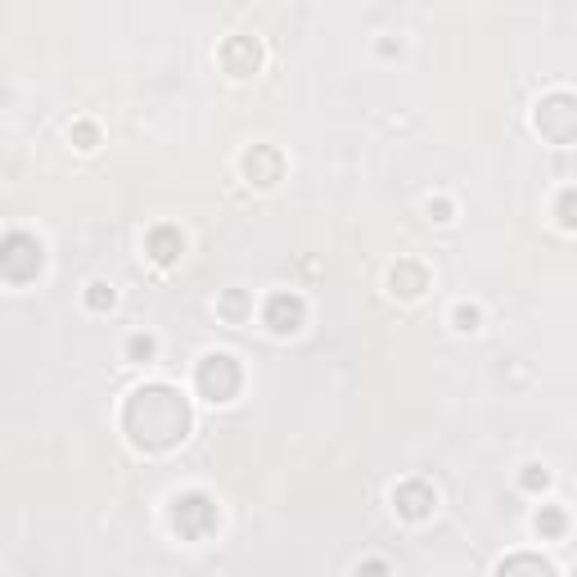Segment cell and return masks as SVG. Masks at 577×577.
Segmentation results:
<instances>
[{
  "instance_id": "obj_1",
  "label": "cell",
  "mask_w": 577,
  "mask_h": 577,
  "mask_svg": "<svg viewBox=\"0 0 577 577\" xmlns=\"http://www.w3.org/2000/svg\"><path fill=\"white\" fill-rule=\"evenodd\" d=\"M123 434L145 455L176 451L190 438V402L172 384H145L123 406Z\"/></svg>"
},
{
  "instance_id": "obj_2",
  "label": "cell",
  "mask_w": 577,
  "mask_h": 577,
  "mask_svg": "<svg viewBox=\"0 0 577 577\" xmlns=\"http://www.w3.org/2000/svg\"><path fill=\"white\" fill-rule=\"evenodd\" d=\"M195 388H199L203 402L226 406L239 398V388H244V371H239V361L230 352H208L195 371Z\"/></svg>"
},
{
  "instance_id": "obj_3",
  "label": "cell",
  "mask_w": 577,
  "mask_h": 577,
  "mask_svg": "<svg viewBox=\"0 0 577 577\" xmlns=\"http://www.w3.org/2000/svg\"><path fill=\"white\" fill-rule=\"evenodd\" d=\"M41 271H46L41 239L27 230H10L5 244H0V276H5V285H33Z\"/></svg>"
},
{
  "instance_id": "obj_4",
  "label": "cell",
  "mask_w": 577,
  "mask_h": 577,
  "mask_svg": "<svg viewBox=\"0 0 577 577\" xmlns=\"http://www.w3.org/2000/svg\"><path fill=\"white\" fill-rule=\"evenodd\" d=\"M532 127L551 145H573L577 140V96L573 90H551V96H541L537 113H532Z\"/></svg>"
},
{
  "instance_id": "obj_5",
  "label": "cell",
  "mask_w": 577,
  "mask_h": 577,
  "mask_svg": "<svg viewBox=\"0 0 577 577\" xmlns=\"http://www.w3.org/2000/svg\"><path fill=\"white\" fill-rule=\"evenodd\" d=\"M222 524V514H217V501L203 497V492H180L172 501V528L186 537V541H203L212 537Z\"/></svg>"
},
{
  "instance_id": "obj_6",
  "label": "cell",
  "mask_w": 577,
  "mask_h": 577,
  "mask_svg": "<svg viewBox=\"0 0 577 577\" xmlns=\"http://www.w3.org/2000/svg\"><path fill=\"white\" fill-rule=\"evenodd\" d=\"M302 321H308V302H302L298 293H271L266 298V308H262V325L271 329V334H298L302 329Z\"/></svg>"
},
{
  "instance_id": "obj_7",
  "label": "cell",
  "mask_w": 577,
  "mask_h": 577,
  "mask_svg": "<svg viewBox=\"0 0 577 577\" xmlns=\"http://www.w3.org/2000/svg\"><path fill=\"white\" fill-rule=\"evenodd\" d=\"M392 505H398L402 519L419 524V519H429V514L438 510V492L429 488V482L411 478V482H398V488H392Z\"/></svg>"
},
{
  "instance_id": "obj_8",
  "label": "cell",
  "mask_w": 577,
  "mask_h": 577,
  "mask_svg": "<svg viewBox=\"0 0 577 577\" xmlns=\"http://www.w3.org/2000/svg\"><path fill=\"white\" fill-rule=\"evenodd\" d=\"M222 68L230 77H253L262 68V41L258 37H230V41H222Z\"/></svg>"
},
{
  "instance_id": "obj_9",
  "label": "cell",
  "mask_w": 577,
  "mask_h": 577,
  "mask_svg": "<svg viewBox=\"0 0 577 577\" xmlns=\"http://www.w3.org/2000/svg\"><path fill=\"white\" fill-rule=\"evenodd\" d=\"M285 172V159H280V149H271V145H253L249 154H244V176L253 180V186H276Z\"/></svg>"
},
{
  "instance_id": "obj_10",
  "label": "cell",
  "mask_w": 577,
  "mask_h": 577,
  "mask_svg": "<svg viewBox=\"0 0 577 577\" xmlns=\"http://www.w3.org/2000/svg\"><path fill=\"white\" fill-rule=\"evenodd\" d=\"M145 253L154 258L159 266H172L180 253H186V235H180L176 226H154L145 235Z\"/></svg>"
},
{
  "instance_id": "obj_11",
  "label": "cell",
  "mask_w": 577,
  "mask_h": 577,
  "mask_svg": "<svg viewBox=\"0 0 577 577\" xmlns=\"http://www.w3.org/2000/svg\"><path fill=\"white\" fill-rule=\"evenodd\" d=\"M388 285H392L398 298H419L424 289H429V271H424L419 262H411V258H402L398 266L388 271Z\"/></svg>"
},
{
  "instance_id": "obj_12",
  "label": "cell",
  "mask_w": 577,
  "mask_h": 577,
  "mask_svg": "<svg viewBox=\"0 0 577 577\" xmlns=\"http://www.w3.org/2000/svg\"><path fill=\"white\" fill-rule=\"evenodd\" d=\"M497 577H555V568H551V560L519 551V555H510V560L497 564Z\"/></svg>"
},
{
  "instance_id": "obj_13",
  "label": "cell",
  "mask_w": 577,
  "mask_h": 577,
  "mask_svg": "<svg viewBox=\"0 0 577 577\" xmlns=\"http://www.w3.org/2000/svg\"><path fill=\"white\" fill-rule=\"evenodd\" d=\"M217 312H222L230 325H244V321H249V312H253V302H249V293H244V289H230V293L217 302Z\"/></svg>"
},
{
  "instance_id": "obj_14",
  "label": "cell",
  "mask_w": 577,
  "mask_h": 577,
  "mask_svg": "<svg viewBox=\"0 0 577 577\" xmlns=\"http://www.w3.org/2000/svg\"><path fill=\"white\" fill-rule=\"evenodd\" d=\"M537 532H541V537H551V541L564 537V532H568V514L555 510V505H545V510L537 514Z\"/></svg>"
},
{
  "instance_id": "obj_15",
  "label": "cell",
  "mask_w": 577,
  "mask_h": 577,
  "mask_svg": "<svg viewBox=\"0 0 577 577\" xmlns=\"http://www.w3.org/2000/svg\"><path fill=\"white\" fill-rule=\"evenodd\" d=\"M113 302H117V293H113L109 280H90L86 285V308L90 312H113Z\"/></svg>"
},
{
  "instance_id": "obj_16",
  "label": "cell",
  "mask_w": 577,
  "mask_h": 577,
  "mask_svg": "<svg viewBox=\"0 0 577 577\" xmlns=\"http://www.w3.org/2000/svg\"><path fill=\"white\" fill-rule=\"evenodd\" d=\"M555 217H560L564 230H577V186L560 190V199H555Z\"/></svg>"
},
{
  "instance_id": "obj_17",
  "label": "cell",
  "mask_w": 577,
  "mask_h": 577,
  "mask_svg": "<svg viewBox=\"0 0 577 577\" xmlns=\"http://www.w3.org/2000/svg\"><path fill=\"white\" fill-rule=\"evenodd\" d=\"M154 339H149V334H131V339H127V356L131 361H149V356H154Z\"/></svg>"
},
{
  "instance_id": "obj_18",
  "label": "cell",
  "mask_w": 577,
  "mask_h": 577,
  "mask_svg": "<svg viewBox=\"0 0 577 577\" xmlns=\"http://www.w3.org/2000/svg\"><path fill=\"white\" fill-rule=\"evenodd\" d=\"M451 321H455V329H465V334H469V329H478L482 312H478V308H469V302H461V308L451 312Z\"/></svg>"
},
{
  "instance_id": "obj_19",
  "label": "cell",
  "mask_w": 577,
  "mask_h": 577,
  "mask_svg": "<svg viewBox=\"0 0 577 577\" xmlns=\"http://www.w3.org/2000/svg\"><path fill=\"white\" fill-rule=\"evenodd\" d=\"M73 140H77V149H96V140H100L96 123H77V127H73Z\"/></svg>"
},
{
  "instance_id": "obj_20",
  "label": "cell",
  "mask_w": 577,
  "mask_h": 577,
  "mask_svg": "<svg viewBox=\"0 0 577 577\" xmlns=\"http://www.w3.org/2000/svg\"><path fill=\"white\" fill-rule=\"evenodd\" d=\"M545 482H551V474H545L541 465H528V469H524V488H528V492H541Z\"/></svg>"
},
{
  "instance_id": "obj_21",
  "label": "cell",
  "mask_w": 577,
  "mask_h": 577,
  "mask_svg": "<svg viewBox=\"0 0 577 577\" xmlns=\"http://www.w3.org/2000/svg\"><path fill=\"white\" fill-rule=\"evenodd\" d=\"M356 577H388V564L384 560H366V564H356Z\"/></svg>"
},
{
  "instance_id": "obj_22",
  "label": "cell",
  "mask_w": 577,
  "mask_h": 577,
  "mask_svg": "<svg viewBox=\"0 0 577 577\" xmlns=\"http://www.w3.org/2000/svg\"><path fill=\"white\" fill-rule=\"evenodd\" d=\"M429 212H434V222H451V203L447 199H429Z\"/></svg>"
}]
</instances>
